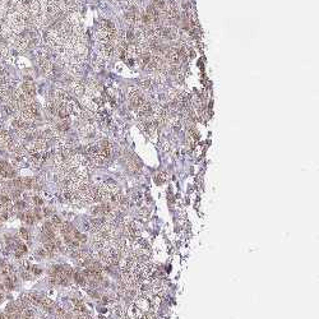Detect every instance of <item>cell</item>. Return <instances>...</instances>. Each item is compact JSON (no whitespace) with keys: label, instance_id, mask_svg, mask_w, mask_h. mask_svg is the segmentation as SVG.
Wrapping results in <instances>:
<instances>
[{"label":"cell","instance_id":"6da1fadb","mask_svg":"<svg viewBox=\"0 0 319 319\" xmlns=\"http://www.w3.org/2000/svg\"><path fill=\"white\" fill-rule=\"evenodd\" d=\"M21 91L23 92V95H26L27 97H29V98H33L35 95H36L35 84H33L31 80H26V82H23V84L21 87Z\"/></svg>","mask_w":319,"mask_h":319},{"label":"cell","instance_id":"7a4b0ae2","mask_svg":"<svg viewBox=\"0 0 319 319\" xmlns=\"http://www.w3.org/2000/svg\"><path fill=\"white\" fill-rule=\"evenodd\" d=\"M70 88L77 96L84 95V83H82L80 80H73L72 84H70Z\"/></svg>","mask_w":319,"mask_h":319},{"label":"cell","instance_id":"3957f363","mask_svg":"<svg viewBox=\"0 0 319 319\" xmlns=\"http://www.w3.org/2000/svg\"><path fill=\"white\" fill-rule=\"evenodd\" d=\"M73 278H74V281L77 282V283L78 285H80V286H84L86 285V277L83 276L82 273H80V272H74V273H73Z\"/></svg>","mask_w":319,"mask_h":319},{"label":"cell","instance_id":"277c9868","mask_svg":"<svg viewBox=\"0 0 319 319\" xmlns=\"http://www.w3.org/2000/svg\"><path fill=\"white\" fill-rule=\"evenodd\" d=\"M24 221H26V223L27 225H33L35 223V216H33V213L32 212H27L24 213Z\"/></svg>","mask_w":319,"mask_h":319},{"label":"cell","instance_id":"5b68a950","mask_svg":"<svg viewBox=\"0 0 319 319\" xmlns=\"http://www.w3.org/2000/svg\"><path fill=\"white\" fill-rule=\"evenodd\" d=\"M19 235H21V237L23 240H27V241L29 240V232L26 227H21V229H19Z\"/></svg>","mask_w":319,"mask_h":319},{"label":"cell","instance_id":"8992f818","mask_svg":"<svg viewBox=\"0 0 319 319\" xmlns=\"http://www.w3.org/2000/svg\"><path fill=\"white\" fill-rule=\"evenodd\" d=\"M51 223L54 225V227H60L61 226V218H60L59 216H56V214H54V216L51 217Z\"/></svg>","mask_w":319,"mask_h":319},{"label":"cell","instance_id":"52a82bcc","mask_svg":"<svg viewBox=\"0 0 319 319\" xmlns=\"http://www.w3.org/2000/svg\"><path fill=\"white\" fill-rule=\"evenodd\" d=\"M22 180H23V188L31 189V188L33 186V180L31 179V177H24V179H22Z\"/></svg>","mask_w":319,"mask_h":319},{"label":"cell","instance_id":"ba28073f","mask_svg":"<svg viewBox=\"0 0 319 319\" xmlns=\"http://www.w3.org/2000/svg\"><path fill=\"white\" fill-rule=\"evenodd\" d=\"M9 203H10V197L5 195V194L0 195V204L1 206H5V204H9Z\"/></svg>","mask_w":319,"mask_h":319},{"label":"cell","instance_id":"9c48e42d","mask_svg":"<svg viewBox=\"0 0 319 319\" xmlns=\"http://www.w3.org/2000/svg\"><path fill=\"white\" fill-rule=\"evenodd\" d=\"M14 207H15V209L22 211V209H24L26 208V202L24 200H17V202L14 203Z\"/></svg>","mask_w":319,"mask_h":319},{"label":"cell","instance_id":"30bf717a","mask_svg":"<svg viewBox=\"0 0 319 319\" xmlns=\"http://www.w3.org/2000/svg\"><path fill=\"white\" fill-rule=\"evenodd\" d=\"M32 200H33V203H35V206L36 207H41L42 204H43V199L41 197H38V195H35L32 198Z\"/></svg>","mask_w":319,"mask_h":319},{"label":"cell","instance_id":"8fae6325","mask_svg":"<svg viewBox=\"0 0 319 319\" xmlns=\"http://www.w3.org/2000/svg\"><path fill=\"white\" fill-rule=\"evenodd\" d=\"M36 255L40 257V258H45L46 255H47V253H46V250L43 249V248H38L37 251H36Z\"/></svg>","mask_w":319,"mask_h":319},{"label":"cell","instance_id":"7c38bea8","mask_svg":"<svg viewBox=\"0 0 319 319\" xmlns=\"http://www.w3.org/2000/svg\"><path fill=\"white\" fill-rule=\"evenodd\" d=\"M165 179H166V175H165V174H160V175L156 176V181H157L158 184L163 183V181H165Z\"/></svg>","mask_w":319,"mask_h":319},{"label":"cell","instance_id":"4fadbf2b","mask_svg":"<svg viewBox=\"0 0 319 319\" xmlns=\"http://www.w3.org/2000/svg\"><path fill=\"white\" fill-rule=\"evenodd\" d=\"M42 212H43V216L45 217H49L50 214H51V209H50V208H43Z\"/></svg>","mask_w":319,"mask_h":319},{"label":"cell","instance_id":"5bb4252c","mask_svg":"<svg viewBox=\"0 0 319 319\" xmlns=\"http://www.w3.org/2000/svg\"><path fill=\"white\" fill-rule=\"evenodd\" d=\"M32 271H33V273L35 274H41V272H42V269L41 268H38V267H33Z\"/></svg>","mask_w":319,"mask_h":319},{"label":"cell","instance_id":"9a60e30c","mask_svg":"<svg viewBox=\"0 0 319 319\" xmlns=\"http://www.w3.org/2000/svg\"><path fill=\"white\" fill-rule=\"evenodd\" d=\"M22 277H23V280H29V278H31V274H29L28 272H22Z\"/></svg>","mask_w":319,"mask_h":319}]
</instances>
